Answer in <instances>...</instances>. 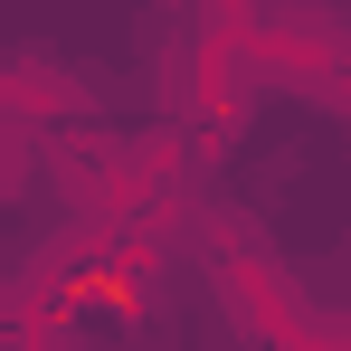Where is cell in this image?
Instances as JSON below:
<instances>
[]
</instances>
